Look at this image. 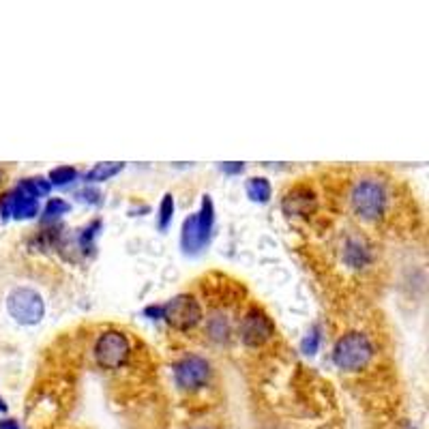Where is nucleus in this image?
Returning a JSON list of instances; mask_svg holds the SVG:
<instances>
[{"label":"nucleus","instance_id":"f257e3e1","mask_svg":"<svg viewBox=\"0 0 429 429\" xmlns=\"http://www.w3.org/2000/svg\"><path fill=\"white\" fill-rule=\"evenodd\" d=\"M374 359V345L367 335L352 331L337 339L333 348V363L343 372H359Z\"/></svg>","mask_w":429,"mask_h":429},{"label":"nucleus","instance_id":"f03ea898","mask_svg":"<svg viewBox=\"0 0 429 429\" xmlns=\"http://www.w3.org/2000/svg\"><path fill=\"white\" fill-rule=\"evenodd\" d=\"M212 224H214V206L210 195H202V206L195 214H189V217L183 222V230H181V245L187 253H195L200 251L212 232Z\"/></svg>","mask_w":429,"mask_h":429},{"label":"nucleus","instance_id":"7ed1b4c3","mask_svg":"<svg viewBox=\"0 0 429 429\" xmlns=\"http://www.w3.org/2000/svg\"><path fill=\"white\" fill-rule=\"evenodd\" d=\"M352 208L365 222H378L387 208V191L382 183L365 178L352 189Z\"/></svg>","mask_w":429,"mask_h":429},{"label":"nucleus","instance_id":"20e7f679","mask_svg":"<svg viewBox=\"0 0 429 429\" xmlns=\"http://www.w3.org/2000/svg\"><path fill=\"white\" fill-rule=\"evenodd\" d=\"M7 311L18 324L33 326L43 320L45 303L43 297L33 288H13L7 297Z\"/></svg>","mask_w":429,"mask_h":429},{"label":"nucleus","instance_id":"39448f33","mask_svg":"<svg viewBox=\"0 0 429 429\" xmlns=\"http://www.w3.org/2000/svg\"><path fill=\"white\" fill-rule=\"evenodd\" d=\"M129 339L120 331H105L95 343V359L103 370H120L129 359Z\"/></svg>","mask_w":429,"mask_h":429},{"label":"nucleus","instance_id":"423d86ee","mask_svg":"<svg viewBox=\"0 0 429 429\" xmlns=\"http://www.w3.org/2000/svg\"><path fill=\"white\" fill-rule=\"evenodd\" d=\"M166 322L176 331H189L202 320V307L191 294H176L164 305Z\"/></svg>","mask_w":429,"mask_h":429},{"label":"nucleus","instance_id":"0eeeda50","mask_svg":"<svg viewBox=\"0 0 429 429\" xmlns=\"http://www.w3.org/2000/svg\"><path fill=\"white\" fill-rule=\"evenodd\" d=\"M210 378V365L206 359L198 354H189L185 359H181L174 367V380H176V387L181 391H198L202 387H206Z\"/></svg>","mask_w":429,"mask_h":429},{"label":"nucleus","instance_id":"6e6552de","mask_svg":"<svg viewBox=\"0 0 429 429\" xmlns=\"http://www.w3.org/2000/svg\"><path fill=\"white\" fill-rule=\"evenodd\" d=\"M273 335H275V322L270 320V316L256 305L249 307V311L243 316V322H241L243 343L249 348H258V345H264Z\"/></svg>","mask_w":429,"mask_h":429},{"label":"nucleus","instance_id":"1a4fd4ad","mask_svg":"<svg viewBox=\"0 0 429 429\" xmlns=\"http://www.w3.org/2000/svg\"><path fill=\"white\" fill-rule=\"evenodd\" d=\"M37 214H39V200L28 195L20 187L0 195V217L3 219L13 217L18 222H26L37 217Z\"/></svg>","mask_w":429,"mask_h":429},{"label":"nucleus","instance_id":"9d476101","mask_svg":"<svg viewBox=\"0 0 429 429\" xmlns=\"http://www.w3.org/2000/svg\"><path fill=\"white\" fill-rule=\"evenodd\" d=\"M316 206V195L307 187H294L283 200V210L288 214H309Z\"/></svg>","mask_w":429,"mask_h":429},{"label":"nucleus","instance_id":"9b49d317","mask_svg":"<svg viewBox=\"0 0 429 429\" xmlns=\"http://www.w3.org/2000/svg\"><path fill=\"white\" fill-rule=\"evenodd\" d=\"M370 249L361 239H350L343 247V260L348 262V266L352 268H361L370 262Z\"/></svg>","mask_w":429,"mask_h":429},{"label":"nucleus","instance_id":"f8f14e48","mask_svg":"<svg viewBox=\"0 0 429 429\" xmlns=\"http://www.w3.org/2000/svg\"><path fill=\"white\" fill-rule=\"evenodd\" d=\"M245 191H247V195H249L251 202H260V204H266V202L270 200V193H273L270 183H268V178H264V176H253V178H249L247 185H245Z\"/></svg>","mask_w":429,"mask_h":429},{"label":"nucleus","instance_id":"ddd939ff","mask_svg":"<svg viewBox=\"0 0 429 429\" xmlns=\"http://www.w3.org/2000/svg\"><path fill=\"white\" fill-rule=\"evenodd\" d=\"M125 166L122 164H116V161H110V164H97L93 170L86 172V181L88 183H101V181H110L112 176H116Z\"/></svg>","mask_w":429,"mask_h":429},{"label":"nucleus","instance_id":"4468645a","mask_svg":"<svg viewBox=\"0 0 429 429\" xmlns=\"http://www.w3.org/2000/svg\"><path fill=\"white\" fill-rule=\"evenodd\" d=\"M18 187L22 189V191H26L28 195H33V198H43V195H47L50 191H52V185H50V181H45L43 176H33V178H22L20 183H18Z\"/></svg>","mask_w":429,"mask_h":429},{"label":"nucleus","instance_id":"2eb2a0df","mask_svg":"<svg viewBox=\"0 0 429 429\" xmlns=\"http://www.w3.org/2000/svg\"><path fill=\"white\" fill-rule=\"evenodd\" d=\"M78 178V170L74 166H60V168H54L47 176L50 185H67L71 181Z\"/></svg>","mask_w":429,"mask_h":429},{"label":"nucleus","instance_id":"dca6fc26","mask_svg":"<svg viewBox=\"0 0 429 429\" xmlns=\"http://www.w3.org/2000/svg\"><path fill=\"white\" fill-rule=\"evenodd\" d=\"M172 217H174V198H172V193H166L159 204V230L161 232L168 230V226L172 224Z\"/></svg>","mask_w":429,"mask_h":429},{"label":"nucleus","instance_id":"f3484780","mask_svg":"<svg viewBox=\"0 0 429 429\" xmlns=\"http://www.w3.org/2000/svg\"><path fill=\"white\" fill-rule=\"evenodd\" d=\"M69 212V204L60 198H52L47 204H45V210H43V222H54L58 219L60 214Z\"/></svg>","mask_w":429,"mask_h":429},{"label":"nucleus","instance_id":"a211bd4d","mask_svg":"<svg viewBox=\"0 0 429 429\" xmlns=\"http://www.w3.org/2000/svg\"><path fill=\"white\" fill-rule=\"evenodd\" d=\"M208 331H210V335H212L214 339H226V337L230 335V326H228V322H226L222 316H214V318L210 320Z\"/></svg>","mask_w":429,"mask_h":429},{"label":"nucleus","instance_id":"6ab92c4d","mask_svg":"<svg viewBox=\"0 0 429 429\" xmlns=\"http://www.w3.org/2000/svg\"><path fill=\"white\" fill-rule=\"evenodd\" d=\"M99 228H101V222H93V224H91L88 228H84V232L80 234V245H82L84 251L93 249V241H95Z\"/></svg>","mask_w":429,"mask_h":429},{"label":"nucleus","instance_id":"aec40b11","mask_svg":"<svg viewBox=\"0 0 429 429\" xmlns=\"http://www.w3.org/2000/svg\"><path fill=\"white\" fill-rule=\"evenodd\" d=\"M318 345H320V335H318V328H311L307 335H305V339L301 341V350L305 352V354H316L318 352Z\"/></svg>","mask_w":429,"mask_h":429},{"label":"nucleus","instance_id":"412c9836","mask_svg":"<svg viewBox=\"0 0 429 429\" xmlns=\"http://www.w3.org/2000/svg\"><path fill=\"white\" fill-rule=\"evenodd\" d=\"M78 198L88 202V204H101V193L97 189H84V191L78 193Z\"/></svg>","mask_w":429,"mask_h":429},{"label":"nucleus","instance_id":"4be33fe9","mask_svg":"<svg viewBox=\"0 0 429 429\" xmlns=\"http://www.w3.org/2000/svg\"><path fill=\"white\" fill-rule=\"evenodd\" d=\"M243 170H245V166H243V164H239V161L222 164V172H224V174H230V176H236V174H241Z\"/></svg>","mask_w":429,"mask_h":429},{"label":"nucleus","instance_id":"5701e85b","mask_svg":"<svg viewBox=\"0 0 429 429\" xmlns=\"http://www.w3.org/2000/svg\"><path fill=\"white\" fill-rule=\"evenodd\" d=\"M144 316H149L151 320L164 318V305H149V307L144 309Z\"/></svg>","mask_w":429,"mask_h":429},{"label":"nucleus","instance_id":"b1692460","mask_svg":"<svg viewBox=\"0 0 429 429\" xmlns=\"http://www.w3.org/2000/svg\"><path fill=\"white\" fill-rule=\"evenodd\" d=\"M0 429H22L16 418H3L0 421Z\"/></svg>","mask_w":429,"mask_h":429},{"label":"nucleus","instance_id":"393cba45","mask_svg":"<svg viewBox=\"0 0 429 429\" xmlns=\"http://www.w3.org/2000/svg\"><path fill=\"white\" fill-rule=\"evenodd\" d=\"M0 412H7V404H5L3 397H0Z\"/></svg>","mask_w":429,"mask_h":429},{"label":"nucleus","instance_id":"a878e982","mask_svg":"<svg viewBox=\"0 0 429 429\" xmlns=\"http://www.w3.org/2000/svg\"><path fill=\"white\" fill-rule=\"evenodd\" d=\"M0 183H3V170H0Z\"/></svg>","mask_w":429,"mask_h":429}]
</instances>
